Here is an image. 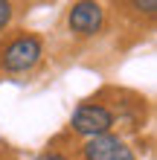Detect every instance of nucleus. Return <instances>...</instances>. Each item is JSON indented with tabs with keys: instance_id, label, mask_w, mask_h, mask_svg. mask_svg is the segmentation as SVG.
<instances>
[{
	"instance_id": "f257e3e1",
	"label": "nucleus",
	"mask_w": 157,
	"mask_h": 160,
	"mask_svg": "<svg viewBox=\"0 0 157 160\" xmlns=\"http://www.w3.org/2000/svg\"><path fill=\"white\" fill-rule=\"evenodd\" d=\"M44 61V38L35 32H21L0 50V70L9 76H26Z\"/></svg>"
},
{
	"instance_id": "f03ea898",
	"label": "nucleus",
	"mask_w": 157,
	"mask_h": 160,
	"mask_svg": "<svg viewBox=\"0 0 157 160\" xmlns=\"http://www.w3.org/2000/svg\"><path fill=\"white\" fill-rule=\"evenodd\" d=\"M114 125H116V114L102 102H79L70 117V128L85 140L105 134V131H114Z\"/></svg>"
},
{
	"instance_id": "7ed1b4c3",
	"label": "nucleus",
	"mask_w": 157,
	"mask_h": 160,
	"mask_svg": "<svg viewBox=\"0 0 157 160\" xmlns=\"http://www.w3.org/2000/svg\"><path fill=\"white\" fill-rule=\"evenodd\" d=\"M67 29L73 38H96L105 29V6L99 0H76L67 9Z\"/></svg>"
},
{
	"instance_id": "20e7f679",
	"label": "nucleus",
	"mask_w": 157,
	"mask_h": 160,
	"mask_svg": "<svg viewBox=\"0 0 157 160\" xmlns=\"http://www.w3.org/2000/svg\"><path fill=\"white\" fill-rule=\"evenodd\" d=\"M81 160H137L134 148L125 143V137L105 131V134L87 137L81 146Z\"/></svg>"
},
{
	"instance_id": "39448f33",
	"label": "nucleus",
	"mask_w": 157,
	"mask_h": 160,
	"mask_svg": "<svg viewBox=\"0 0 157 160\" xmlns=\"http://www.w3.org/2000/svg\"><path fill=\"white\" fill-rule=\"evenodd\" d=\"M128 6L140 18H154L157 15V0H128Z\"/></svg>"
},
{
	"instance_id": "423d86ee",
	"label": "nucleus",
	"mask_w": 157,
	"mask_h": 160,
	"mask_svg": "<svg viewBox=\"0 0 157 160\" xmlns=\"http://www.w3.org/2000/svg\"><path fill=\"white\" fill-rule=\"evenodd\" d=\"M15 21V3L12 0H0V32H6Z\"/></svg>"
},
{
	"instance_id": "0eeeda50",
	"label": "nucleus",
	"mask_w": 157,
	"mask_h": 160,
	"mask_svg": "<svg viewBox=\"0 0 157 160\" xmlns=\"http://www.w3.org/2000/svg\"><path fill=\"white\" fill-rule=\"evenodd\" d=\"M35 160H70L67 154H61V152H55V148H47V152H41Z\"/></svg>"
}]
</instances>
